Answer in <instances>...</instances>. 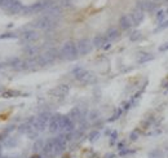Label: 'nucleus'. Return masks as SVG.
<instances>
[{
  "label": "nucleus",
  "instance_id": "f257e3e1",
  "mask_svg": "<svg viewBox=\"0 0 168 158\" xmlns=\"http://www.w3.org/2000/svg\"><path fill=\"white\" fill-rule=\"evenodd\" d=\"M61 55L64 56L65 60H69V61L76 60V57L79 56L76 44L73 43V41H66L64 46H62V48H61Z\"/></svg>",
  "mask_w": 168,
  "mask_h": 158
},
{
  "label": "nucleus",
  "instance_id": "f03ea898",
  "mask_svg": "<svg viewBox=\"0 0 168 158\" xmlns=\"http://www.w3.org/2000/svg\"><path fill=\"white\" fill-rule=\"evenodd\" d=\"M35 29H40V30H52L57 26V20L49 16H43L40 18H38L32 23Z\"/></svg>",
  "mask_w": 168,
  "mask_h": 158
},
{
  "label": "nucleus",
  "instance_id": "7ed1b4c3",
  "mask_svg": "<svg viewBox=\"0 0 168 158\" xmlns=\"http://www.w3.org/2000/svg\"><path fill=\"white\" fill-rule=\"evenodd\" d=\"M56 58H57V51L55 48L48 49L46 53H43V55H40L36 57L38 66H46L48 64H52Z\"/></svg>",
  "mask_w": 168,
  "mask_h": 158
},
{
  "label": "nucleus",
  "instance_id": "20e7f679",
  "mask_svg": "<svg viewBox=\"0 0 168 158\" xmlns=\"http://www.w3.org/2000/svg\"><path fill=\"white\" fill-rule=\"evenodd\" d=\"M73 74L78 80H80V82H83V83H92L96 80L93 74H92L91 71L83 69V67H76V69H74Z\"/></svg>",
  "mask_w": 168,
  "mask_h": 158
},
{
  "label": "nucleus",
  "instance_id": "39448f33",
  "mask_svg": "<svg viewBox=\"0 0 168 158\" xmlns=\"http://www.w3.org/2000/svg\"><path fill=\"white\" fill-rule=\"evenodd\" d=\"M78 47V52H79V55H88L89 52L92 51V47H93V43H91V40L87 39V38H84V39H80L78 41L76 44Z\"/></svg>",
  "mask_w": 168,
  "mask_h": 158
},
{
  "label": "nucleus",
  "instance_id": "423d86ee",
  "mask_svg": "<svg viewBox=\"0 0 168 158\" xmlns=\"http://www.w3.org/2000/svg\"><path fill=\"white\" fill-rule=\"evenodd\" d=\"M61 119H62V115H61V114L52 115V118H50V121H49V124H48L49 132L56 133V132H60V131H62V127H61Z\"/></svg>",
  "mask_w": 168,
  "mask_h": 158
},
{
  "label": "nucleus",
  "instance_id": "0eeeda50",
  "mask_svg": "<svg viewBox=\"0 0 168 158\" xmlns=\"http://www.w3.org/2000/svg\"><path fill=\"white\" fill-rule=\"evenodd\" d=\"M158 3H154L151 0H145V1H139L137 3V9L142 11V12H154L155 9H158Z\"/></svg>",
  "mask_w": 168,
  "mask_h": 158
},
{
  "label": "nucleus",
  "instance_id": "6e6552de",
  "mask_svg": "<svg viewBox=\"0 0 168 158\" xmlns=\"http://www.w3.org/2000/svg\"><path fill=\"white\" fill-rule=\"evenodd\" d=\"M38 39H39V34L35 30H27V31H25L22 34V40L25 43H34Z\"/></svg>",
  "mask_w": 168,
  "mask_h": 158
},
{
  "label": "nucleus",
  "instance_id": "1a4fd4ad",
  "mask_svg": "<svg viewBox=\"0 0 168 158\" xmlns=\"http://www.w3.org/2000/svg\"><path fill=\"white\" fill-rule=\"evenodd\" d=\"M43 153L46 154L47 157L56 156V153H55V138H53V139H48L47 141H46V145H44V149H43Z\"/></svg>",
  "mask_w": 168,
  "mask_h": 158
},
{
  "label": "nucleus",
  "instance_id": "9d476101",
  "mask_svg": "<svg viewBox=\"0 0 168 158\" xmlns=\"http://www.w3.org/2000/svg\"><path fill=\"white\" fill-rule=\"evenodd\" d=\"M130 17H131V20H132V23L137 26V25H140V23L144 21V18H145V14H144L142 11L134 9V11H132V13H131Z\"/></svg>",
  "mask_w": 168,
  "mask_h": 158
},
{
  "label": "nucleus",
  "instance_id": "9b49d317",
  "mask_svg": "<svg viewBox=\"0 0 168 158\" xmlns=\"http://www.w3.org/2000/svg\"><path fill=\"white\" fill-rule=\"evenodd\" d=\"M10 66L13 67L14 70H23V69H27L29 64H27V61H22L21 58H13L10 61Z\"/></svg>",
  "mask_w": 168,
  "mask_h": 158
},
{
  "label": "nucleus",
  "instance_id": "f8f14e48",
  "mask_svg": "<svg viewBox=\"0 0 168 158\" xmlns=\"http://www.w3.org/2000/svg\"><path fill=\"white\" fill-rule=\"evenodd\" d=\"M69 91H70V87H69L67 84H61V86H58V87H56L55 89H52V91H50V93L61 97V96H65V95H67Z\"/></svg>",
  "mask_w": 168,
  "mask_h": 158
},
{
  "label": "nucleus",
  "instance_id": "ddd939ff",
  "mask_svg": "<svg viewBox=\"0 0 168 158\" xmlns=\"http://www.w3.org/2000/svg\"><path fill=\"white\" fill-rule=\"evenodd\" d=\"M119 25H120V27L123 30H128V29H131V26H133V23H132V20L130 16L123 14L120 18H119Z\"/></svg>",
  "mask_w": 168,
  "mask_h": 158
},
{
  "label": "nucleus",
  "instance_id": "4468645a",
  "mask_svg": "<svg viewBox=\"0 0 168 158\" xmlns=\"http://www.w3.org/2000/svg\"><path fill=\"white\" fill-rule=\"evenodd\" d=\"M106 37L105 35H96L94 39H93V47L96 48H101V47H104L105 44H106Z\"/></svg>",
  "mask_w": 168,
  "mask_h": 158
},
{
  "label": "nucleus",
  "instance_id": "2eb2a0df",
  "mask_svg": "<svg viewBox=\"0 0 168 158\" xmlns=\"http://www.w3.org/2000/svg\"><path fill=\"white\" fill-rule=\"evenodd\" d=\"M22 9H23V7H22V4H21V1L16 0V1L13 3V5L8 9V12H9L10 14H17V13H20V12H22Z\"/></svg>",
  "mask_w": 168,
  "mask_h": 158
},
{
  "label": "nucleus",
  "instance_id": "dca6fc26",
  "mask_svg": "<svg viewBox=\"0 0 168 158\" xmlns=\"http://www.w3.org/2000/svg\"><path fill=\"white\" fill-rule=\"evenodd\" d=\"M69 117L71 118V121H79L82 118V113H80L79 108H73L69 113Z\"/></svg>",
  "mask_w": 168,
  "mask_h": 158
},
{
  "label": "nucleus",
  "instance_id": "f3484780",
  "mask_svg": "<svg viewBox=\"0 0 168 158\" xmlns=\"http://www.w3.org/2000/svg\"><path fill=\"white\" fill-rule=\"evenodd\" d=\"M119 31L116 29H110L109 31H107V34H106V39L109 40V41H113V40H116L119 38Z\"/></svg>",
  "mask_w": 168,
  "mask_h": 158
},
{
  "label": "nucleus",
  "instance_id": "a211bd4d",
  "mask_svg": "<svg viewBox=\"0 0 168 158\" xmlns=\"http://www.w3.org/2000/svg\"><path fill=\"white\" fill-rule=\"evenodd\" d=\"M44 145H46L44 140L36 139V140H35V143H34V145H32V150H34L35 153H38V152L43 150V149H44Z\"/></svg>",
  "mask_w": 168,
  "mask_h": 158
},
{
  "label": "nucleus",
  "instance_id": "6ab92c4d",
  "mask_svg": "<svg viewBox=\"0 0 168 158\" xmlns=\"http://www.w3.org/2000/svg\"><path fill=\"white\" fill-rule=\"evenodd\" d=\"M153 58V56L150 55V53H145V52H141L139 53V57H137V61L140 62V64H142V62H146V61H150V60Z\"/></svg>",
  "mask_w": 168,
  "mask_h": 158
},
{
  "label": "nucleus",
  "instance_id": "aec40b11",
  "mask_svg": "<svg viewBox=\"0 0 168 158\" xmlns=\"http://www.w3.org/2000/svg\"><path fill=\"white\" fill-rule=\"evenodd\" d=\"M32 130V127H31V124L29 123V122H25V123H22L21 124V126L18 127V131L21 133H26V135H27V133L30 132V131Z\"/></svg>",
  "mask_w": 168,
  "mask_h": 158
},
{
  "label": "nucleus",
  "instance_id": "412c9836",
  "mask_svg": "<svg viewBox=\"0 0 168 158\" xmlns=\"http://www.w3.org/2000/svg\"><path fill=\"white\" fill-rule=\"evenodd\" d=\"M4 145L7 148H13L14 145H17V139L14 138H7L4 140Z\"/></svg>",
  "mask_w": 168,
  "mask_h": 158
},
{
  "label": "nucleus",
  "instance_id": "4be33fe9",
  "mask_svg": "<svg viewBox=\"0 0 168 158\" xmlns=\"http://www.w3.org/2000/svg\"><path fill=\"white\" fill-rule=\"evenodd\" d=\"M17 95H18V92H17V91H12V89H7V91L3 92L1 96L4 97V99H10V97H14V96H17Z\"/></svg>",
  "mask_w": 168,
  "mask_h": 158
},
{
  "label": "nucleus",
  "instance_id": "5701e85b",
  "mask_svg": "<svg viewBox=\"0 0 168 158\" xmlns=\"http://www.w3.org/2000/svg\"><path fill=\"white\" fill-rule=\"evenodd\" d=\"M141 37H142L141 31H139V30H136V31L131 32L130 39H131V41H137V40H140V39H141Z\"/></svg>",
  "mask_w": 168,
  "mask_h": 158
},
{
  "label": "nucleus",
  "instance_id": "b1692460",
  "mask_svg": "<svg viewBox=\"0 0 168 158\" xmlns=\"http://www.w3.org/2000/svg\"><path fill=\"white\" fill-rule=\"evenodd\" d=\"M149 157L150 158H163V153H162V150H159V149H155V150L150 152Z\"/></svg>",
  "mask_w": 168,
  "mask_h": 158
},
{
  "label": "nucleus",
  "instance_id": "393cba45",
  "mask_svg": "<svg viewBox=\"0 0 168 158\" xmlns=\"http://www.w3.org/2000/svg\"><path fill=\"white\" fill-rule=\"evenodd\" d=\"M25 51H26V53H27L29 56H32V57L38 53V48H36V47H32V46H29Z\"/></svg>",
  "mask_w": 168,
  "mask_h": 158
},
{
  "label": "nucleus",
  "instance_id": "a878e982",
  "mask_svg": "<svg viewBox=\"0 0 168 158\" xmlns=\"http://www.w3.org/2000/svg\"><path fill=\"white\" fill-rule=\"evenodd\" d=\"M98 118H100V113H98L97 110H93V112L89 113V117H88L89 121L93 122V121H96V119H98Z\"/></svg>",
  "mask_w": 168,
  "mask_h": 158
},
{
  "label": "nucleus",
  "instance_id": "bb28decb",
  "mask_svg": "<svg viewBox=\"0 0 168 158\" xmlns=\"http://www.w3.org/2000/svg\"><path fill=\"white\" fill-rule=\"evenodd\" d=\"M27 136H29L30 139H34V140H35V139H38V136H39V131H36V130L32 129V130L27 133Z\"/></svg>",
  "mask_w": 168,
  "mask_h": 158
},
{
  "label": "nucleus",
  "instance_id": "cd10ccee",
  "mask_svg": "<svg viewBox=\"0 0 168 158\" xmlns=\"http://www.w3.org/2000/svg\"><path fill=\"white\" fill-rule=\"evenodd\" d=\"M98 138H100V132H98V131H93V132L89 133V140H91V141H94V140H97Z\"/></svg>",
  "mask_w": 168,
  "mask_h": 158
},
{
  "label": "nucleus",
  "instance_id": "c85d7f7f",
  "mask_svg": "<svg viewBox=\"0 0 168 158\" xmlns=\"http://www.w3.org/2000/svg\"><path fill=\"white\" fill-rule=\"evenodd\" d=\"M8 38H17V35L10 34V32H7V34L0 35V39H8Z\"/></svg>",
  "mask_w": 168,
  "mask_h": 158
},
{
  "label": "nucleus",
  "instance_id": "c756f323",
  "mask_svg": "<svg viewBox=\"0 0 168 158\" xmlns=\"http://www.w3.org/2000/svg\"><path fill=\"white\" fill-rule=\"evenodd\" d=\"M164 18V11H159L158 13H157V21H159L160 22Z\"/></svg>",
  "mask_w": 168,
  "mask_h": 158
},
{
  "label": "nucleus",
  "instance_id": "7c9ffc66",
  "mask_svg": "<svg viewBox=\"0 0 168 158\" xmlns=\"http://www.w3.org/2000/svg\"><path fill=\"white\" fill-rule=\"evenodd\" d=\"M14 129H16V126H14V124H9V126H8L7 129L4 130V132H5V133H7V135H8V133H10V132H12V131H13Z\"/></svg>",
  "mask_w": 168,
  "mask_h": 158
},
{
  "label": "nucleus",
  "instance_id": "2f4dec72",
  "mask_svg": "<svg viewBox=\"0 0 168 158\" xmlns=\"http://www.w3.org/2000/svg\"><path fill=\"white\" fill-rule=\"evenodd\" d=\"M120 114H122V110H120V109H119V110H118V112H116V113H115V114H114V115H113V117H111V118H110V122H111V121H115V119H116V118H118V117H119V115H120Z\"/></svg>",
  "mask_w": 168,
  "mask_h": 158
},
{
  "label": "nucleus",
  "instance_id": "473e14b6",
  "mask_svg": "<svg viewBox=\"0 0 168 158\" xmlns=\"http://www.w3.org/2000/svg\"><path fill=\"white\" fill-rule=\"evenodd\" d=\"M137 138H139V133H137L136 131H133V132L131 133V140H132V141H136Z\"/></svg>",
  "mask_w": 168,
  "mask_h": 158
},
{
  "label": "nucleus",
  "instance_id": "72a5a7b5",
  "mask_svg": "<svg viewBox=\"0 0 168 158\" xmlns=\"http://www.w3.org/2000/svg\"><path fill=\"white\" fill-rule=\"evenodd\" d=\"M166 27H168V21H166V22L162 23V25L157 29V31H159V30H163V29H166Z\"/></svg>",
  "mask_w": 168,
  "mask_h": 158
},
{
  "label": "nucleus",
  "instance_id": "f704fd0d",
  "mask_svg": "<svg viewBox=\"0 0 168 158\" xmlns=\"http://www.w3.org/2000/svg\"><path fill=\"white\" fill-rule=\"evenodd\" d=\"M167 49H168V41H167V43H164L163 46L159 47V51H160V52H163V51H167Z\"/></svg>",
  "mask_w": 168,
  "mask_h": 158
},
{
  "label": "nucleus",
  "instance_id": "c9c22d12",
  "mask_svg": "<svg viewBox=\"0 0 168 158\" xmlns=\"http://www.w3.org/2000/svg\"><path fill=\"white\" fill-rule=\"evenodd\" d=\"M115 139H116V132H113V135H111V144H114Z\"/></svg>",
  "mask_w": 168,
  "mask_h": 158
},
{
  "label": "nucleus",
  "instance_id": "e433bc0d",
  "mask_svg": "<svg viewBox=\"0 0 168 158\" xmlns=\"http://www.w3.org/2000/svg\"><path fill=\"white\" fill-rule=\"evenodd\" d=\"M110 47H111V43H106V44H105V46L102 47V48H104V49H110Z\"/></svg>",
  "mask_w": 168,
  "mask_h": 158
},
{
  "label": "nucleus",
  "instance_id": "4c0bfd02",
  "mask_svg": "<svg viewBox=\"0 0 168 158\" xmlns=\"http://www.w3.org/2000/svg\"><path fill=\"white\" fill-rule=\"evenodd\" d=\"M105 158H115V156H114L113 153H110V154H106V156H105Z\"/></svg>",
  "mask_w": 168,
  "mask_h": 158
},
{
  "label": "nucleus",
  "instance_id": "58836bf2",
  "mask_svg": "<svg viewBox=\"0 0 168 158\" xmlns=\"http://www.w3.org/2000/svg\"><path fill=\"white\" fill-rule=\"evenodd\" d=\"M151 1H154V3H162V1H168V0H151Z\"/></svg>",
  "mask_w": 168,
  "mask_h": 158
},
{
  "label": "nucleus",
  "instance_id": "ea45409f",
  "mask_svg": "<svg viewBox=\"0 0 168 158\" xmlns=\"http://www.w3.org/2000/svg\"><path fill=\"white\" fill-rule=\"evenodd\" d=\"M5 158H20V156H7Z\"/></svg>",
  "mask_w": 168,
  "mask_h": 158
},
{
  "label": "nucleus",
  "instance_id": "a19ab883",
  "mask_svg": "<svg viewBox=\"0 0 168 158\" xmlns=\"http://www.w3.org/2000/svg\"><path fill=\"white\" fill-rule=\"evenodd\" d=\"M30 158H40V156H39V154H34V156L30 157Z\"/></svg>",
  "mask_w": 168,
  "mask_h": 158
},
{
  "label": "nucleus",
  "instance_id": "79ce46f5",
  "mask_svg": "<svg viewBox=\"0 0 168 158\" xmlns=\"http://www.w3.org/2000/svg\"><path fill=\"white\" fill-rule=\"evenodd\" d=\"M166 156L168 158V144H167V147H166Z\"/></svg>",
  "mask_w": 168,
  "mask_h": 158
},
{
  "label": "nucleus",
  "instance_id": "37998d69",
  "mask_svg": "<svg viewBox=\"0 0 168 158\" xmlns=\"http://www.w3.org/2000/svg\"><path fill=\"white\" fill-rule=\"evenodd\" d=\"M0 156H1V147H0Z\"/></svg>",
  "mask_w": 168,
  "mask_h": 158
}]
</instances>
